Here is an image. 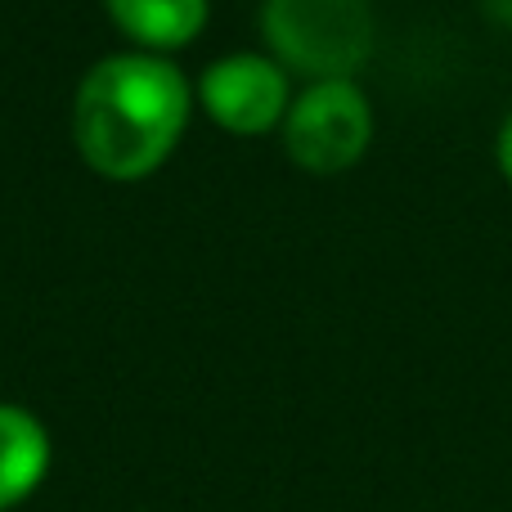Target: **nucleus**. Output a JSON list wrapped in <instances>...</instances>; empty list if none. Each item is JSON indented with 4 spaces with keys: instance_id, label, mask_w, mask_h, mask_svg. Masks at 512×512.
Listing matches in <instances>:
<instances>
[{
    "instance_id": "obj_2",
    "label": "nucleus",
    "mask_w": 512,
    "mask_h": 512,
    "mask_svg": "<svg viewBox=\"0 0 512 512\" xmlns=\"http://www.w3.org/2000/svg\"><path fill=\"white\" fill-rule=\"evenodd\" d=\"M261 32L274 63L306 72L310 81H355L373 54V5L369 0H265Z\"/></svg>"
},
{
    "instance_id": "obj_5",
    "label": "nucleus",
    "mask_w": 512,
    "mask_h": 512,
    "mask_svg": "<svg viewBox=\"0 0 512 512\" xmlns=\"http://www.w3.org/2000/svg\"><path fill=\"white\" fill-rule=\"evenodd\" d=\"M50 472V436L23 405H0V512L18 508Z\"/></svg>"
},
{
    "instance_id": "obj_6",
    "label": "nucleus",
    "mask_w": 512,
    "mask_h": 512,
    "mask_svg": "<svg viewBox=\"0 0 512 512\" xmlns=\"http://www.w3.org/2000/svg\"><path fill=\"white\" fill-rule=\"evenodd\" d=\"M113 23L149 50L189 45L207 23V0H104Z\"/></svg>"
},
{
    "instance_id": "obj_8",
    "label": "nucleus",
    "mask_w": 512,
    "mask_h": 512,
    "mask_svg": "<svg viewBox=\"0 0 512 512\" xmlns=\"http://www.w3.org/2000/svg\"><path fill=\"white\" fill-rule=\"evenodd\" d=\"M481 14L499 27H512V0H481Z\"/></svg>"
},
{
    "instance_id": "obj_3",
    "label": "nucleus",
    "mask_w": 512,
    "mask_h": 512,
    "mask_svg": "<svg viewBox=\"0 0 512 512\" xmlns=\"http://www.w3.org/2000/svg\"><path fill=\"white\" fill-rule=\"evenodd\" d=\"M373 144V108L355 81H310L283 117V149L310 176L351 171Z\"/></svg>"
},
{
    "instance_id": "obj_1",
    "label": "nucleus",
    "mask_w": 512,
    "mask_h": 512,
    "mask_svg": "<svg viewBox=\"0 0 512 512\" xmlns=\"http://www.w3.org/2000/svg\"><path fill=\"white\" fill-rule=\"evenodd\" d=\"M189 81L162 54H108L81 77L72 135L99 176L144 180L167 162L189 122Z\"/></svg>"
},
{
    "instance_id": "obj_4",
    "label": "nucleus",
    "mask_w": 512,
    "mask_h": 512,
    "mask_svg": "<svg viewBox=\"0 0 512 512\" xmlns=\"http://www.w3.org/2000/svg\"><path fill=\"white\" fill-rule=\"evenodd\" d=\"M207 117L234 135H265L288 117V72L270 54H225L198 81Z\"/></svg>"
},
{
    "instance_id": "obj_7",
    "label": "nucleus",
    "mask_w": 512,
    "mask_h": 512,
    "mask_svg": "<svg viewBox=\"0 0 512 512\" xmlns=\"http://www.w3.org/2000/svg\"><path fill=\"white\" fill-rule=\"evenodd\" d=\"M495 162H499V176L512 185V108H508L504 126H499V135H495Z\"/></svg>"
}]
</instances>
